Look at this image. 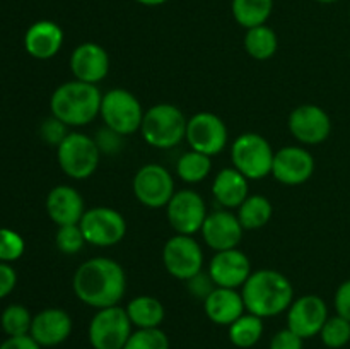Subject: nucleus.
<instances>
[{
  "label": "nucleus",
  "instance_id": "obj_13",
  "mask_svg": "<svg viewBox=\"0 0 350 349\" xmlns=\"http://www.w3.org/2000/svg\"><path fill=\"white\" fill-rule=\"evenodd\" d=\"M167 221L178 235L193 236L204 226L207 207L202 195L195 190H178L166 205Z\"/></svg>",
  "mask_w": 350,
  "mask_h": 349
},
{
  "label": "nucleus",
  "instance_id": "obj_15",
  "mask_svg": "<svg viewBox=\"0 0 350 349\" xmlns=\"http://www.w3.org/2000/svg\"><path fill=\"white\" fill-rule=\"evenodd\" d=\"M328 320V307L318 294H304L291 303L287 310V328L299 337L310 339L320 335L325 322Z\"/></svg>",
  "mask_w": 350,
  "mask_h": 349
},
{
  "label": "nucleus",
  "instance_id": "obj_29",
  "mask_svg": "<svg viewBox=\"0 0 350 349\" xmlns=\"http://www.w3.org/2000/svg\"><path fill=\"white\" fill-rule=\"evenodd\" d=\"M272 202L265 195H248L238 207V219L245 229H260L272 219Z\"/></svg>",
  "mask_w": 350,
  "mask_h": 349
},
{
  "label": "nucleus",
  "instance_id": "obj_20",
  "mask_svg": "<svg viewBox=\"0 0 350 349\" xmlns=\"http://www.w3.org/2000/svg\"><path fill=\"white\" fill-rule=\"evenodd\" d=\"M70 70L77 81L99 84L109 72V55L101 44L82 43L72 51Z\"/></svg>",
  "mask_w": 350,
  "mask_h": 349
},
{
  "label": "nucleus",
  "instance_id": "obj_39",
  "mask_svg": "<svg viewBox=\"0 0 350 349\" xmlns=\"http://www.w3.org/2000/svg\"><path fill=\"white\" fill-rule=\"evenodd\" d=\"M122 137L123 135H120V133L113 132V130H109L108 127H105L103 130H99L98 139H94V140H96V144H98V147L101 153L115 154L122 149Z\"/></svg>",
  "mask_w": 350,
  "mask_h": 349
},
{
  "label": "nucleus",
  "instance_id": "obj_19",
  "mask_svg": "<svg viewBox=\"0 0 350 349\" xmlns=\"http://www.w3.org/2000/svg\"><path fill=\"white\" fill-rule=\"evenodd\" d=\"M72 317L62 308H44L33 317L29 335L41 348H55L70 337Z\"/></svg>",
  "mask_w": 350,
  "mask_h": 349
},
{
  "label": "nucleus",
  "instance_id": "obj_30",
  "mask_svg": "<svg viewBox=\"0 0 350 349\" xmlns=\"http://www.w3.org/2000/svg\"><path fill=\"white\" fill-rule=\"evenodd\" d=\"M211 156L193 149L185 153L176 163V174L187 183H200L202 180H205L211 174Z\"/></svg>",
  "mask_w": 350,
  "mask_h": 349
},
{
  "label": "nucleus",
  "instance_id": "obj_44",
  "mask_svg": "<svg viewBox=\"0 0 350 349\" xmlns=\"http://www.w3.org/2000/svg\"><path fill=\"white\" fill-rule=\"evenodd\" d=\"M314 2H318V3H335V2H338V0H314Z\"/></svg>",
  "mask_w": 350,
  "mask_h": 349
},
{
  "label": "nucleus",
  "instance_id": "obj_35",
  "mask_svg": "<svg viewBox=\"0 0 350 349\" xmlns=\"http://www.w3.org/2000/svg\"><path fill=\"white\" fill-rule=\"evenodd\" d=\"M26 250L24 238L17 231L9 228H0V262H16Z\"/></svg>",
  "mask_w": 350,
  "mask_h": 349
},
{
  "label": "nucleus",
  "instance_id": "obj_12",
  "mask_svg": "<svg viewBox=\"0 0 350 349\" xmlns=\"http://www.w3.org/2000/svg\"><path fill=\"white\" fill-rule=\"evenodd\" d=\"M187 142L193 151L207 156L222 153L228 146L229 133L224 120L211 112L195 113L187 123Z\"/></svg>",
  "mask_w": 350,
  "mask_h": 349
},
{
  "label": "nucleus",
  "instance_id": "obj_6",
  "mask_svg": "<svg viewBox=\"0 0 350 349\" xmlns=\"http://www.w3.org/2000/svg\"><path fill=\"white\" fill-rule=\"evenodd\" d=\"M98 144L92 137L81 132H70L57 147V159L62 171L74 180H88L99 166Z\"/></svg>",
  "mask_w": 350,
  "mask_h": 349
},
{
  "label": "nucleus",
  "instance_id": "obj_14",
  "mask_svg": "<svg viewBox=\"0 0 350 349\" xmlns=\"http://www.w3.org/2000/svg\"><path fill=\"white\" fill-rule=\"evenodd\" d=\"M291 133L304 146L325 142L332 133L330 115L318 105H301L289 115Z\"/></svg>",
  "mask_w": 350,
  "mask_h": 349
},
{
  "label": "nucleus",
  "instance_id": "obj_28",
  "mask_svg": "<svg viewBox=\"0 0 350 349\" xmlns=\"http://www.w3.org/2000/svg\"><path fill=\"white\" fill-rule=\"evenodd\" d=\"M277 48H279V40H277L275 31L267 26V24L246 29L245 50L248 51L252 58H255V60H269L275 55Z\"/></svg>",
  "mask_w": 350,
  "mask_h": 349
},
{
  "label": "nucleus",
  "instance_id": "obj_40",
  "mask_svg": "<svg viewBox=\"0 0 350 349\" xmlns=\"http://www.w3.org/2000/svg\"><path fill=\"white\" fill-rule=\"evenodd\" d=\"M334 305H335V311H337V315L347 318L350 322V279L344 281V283L337 287V291H335Z\"/></svg>",
  "mask_w": 350,
  "mask_h": 349
},
{
  "label": "nucleus",
  "instance_id": "obj_32",
  "mask_svg": "<svg viewBox=\"0 0 350 349\" xmlns=\"http://www.w3.org/2000/svg\"><path fill=\"white\" fill-rule=\"evenodd\" d=\"M320 339L328 349L344 348L350 342V322L340 315L328 317L320 332Z\"/></svg>",
  "mask_w": 350,
  "mask_h": 349
},
{
  "label": "nucleus",
  "instance_id": "obj_41",
  "mask_svg": "<svg viewBox=\"0 0 350 349\" xmlns=\"http://www.w3.org/2000/svg\"><path fill=\"white\" fill-rule=\"evenodd\" d=\"M17 284V274L7 262H0V300L9 296Z\"/></svg>",
  "mask_w": 350,
  "mask_h": 349
},
{
  "label": "nucleus",
  "instance_id": "obj_37",
  "mask_svg": "<svg viewBox=\"0 0 350 349\" xmlns=\"http://www.w3.org/2000/svg\"><path fill=\"white\" fill-rule=\"evenodd\" d=\"M185 283H187L188 291H190L195 298H198V300L202 301H204L205 298H207L208 294L217 287L215 286L214 279L211 277V274H208V270L207 272L200 270V272L195 274L193 277H190V279L185 281Z\"/></svg>",
  "mask_w": 350,
  "mask_h": 349
},
{
  "label": "nucleus",
  "instance_id": "obj_21",
  "mask_svg": "<svg viewBox=\"0 0 350 349\" xmlns=\"http://www.w3.org/2000/svg\"><path fill=\"white\" fill-rule=\"evenodd\" d=\"M46 212L58 228L79 224L85 212L84 197L70 185H57L46 195Z\"/></svg>",
  "mask_w": 350,
  "mask_h": 349
},
{
  "label": "nucleus",
  "instance_id": "obj_1",
  "mask_svg": "<svg viewBox=\"0 0 350 349\" xmlns=\"http://www.w3.org/2000/svg\"><path fill=\"white\" fill-rule=\"evenodd\" d=\"M72 287L77 300L88 307L96 310L116 307L126 291L125 270L116 260L96 257L77 267Z\"/></svg>",
  "mask_w": 350,
  "mask_h": 349
},
{
  "label": "nucleus",
  "instance_id": "obj_9",
  "mask_svg": "<svg viewBox=\"0 0 350 349\" xmlns=\"http://www.w3.org/2000/svg\"><path fill=\"white\" fill-rule=\"evenodd\" d=\"M79 226L85 243L94 246H115L126 235V221L122 212L105 205L85 211Z\"/></svg>",
  "mask_w": 350,
  "mask_h": 349
},
{
  "label": "nucleus",
  "instance_id": "obj_42",
  "mask_svg": "<svg viewBox=\"0 0 350 349\" xmlns=\"http://www.w3.org/2000/svg\"><path fill=\"white\" fill-rule=\"evenodd\" d=\"M0 349H41V346L27 335H17V337H9L0 344Z\"/></svg>",
  "mask_w": 350,
  "mask_h": 349
},
{
  "label": "nucleus",
  "instance_id": "obj_38",
  "mask_svg": "<svg viewBox=\"0 0 350 349\" xmlns=\"http://www.w3.org/2000/svg\"><path fill=\"white\" fill-rule=\"evenodd\" d=\"M304 339L299 337L296 332H293L291 328H282V331L277 332L275 335L270 341L269 349H303Z\"/></svg>",
  "mask_w": 350,
  "mask_h": 349
},
{
  "label": "nucleus",
  "instance_id": "obj_4",
  "mask_svg": "<svg viewBox=\"0 0 350 349\" xmlns=\"http://www.w3.org/2000/svg\"><path fill=\"white\" fill-rule=\"evenodd\" d=\"M188 118L178 106L159 103L146 112L140 125L144 140L157 149H171L187 135Z\"/></svg>",
  "mask_w": 350,
  "mask_h": 349
},
{
  "label": "nucleus",
  "instance_id": "obj_17",
  "mask_svg": "<svg viewBox=\"0 0 350 349\" xmlns=\"http://www.w3.org/2000/svg\"><path fill=\"white\" fill-rule=\"evenodd\" d=\"M208 274L215 286L238 289L252 276V262L245 252L238 248L215 252L208 263Z\"/></svg>",
  "mask_w": 350,
  "mask_h": 349
},
{
  "label": "nucleus",
  "instance_id": "obj_10",
  "mask_svg": "<svg viewBox=\"0 0 350 349\" xmlns=\"http://www.w3.org/2000/svg\"><path fill=\"white\" fill-rule=\"evenodd\" d=\"M164 269L180 281H188L204 270V250L190 235H174L164 243Z\"/></svg>",
  "mask_w": 350,
  "mask_h": 349
},
{
  "label": "nucleus",
  "instance_id": "obj_24",
  "mask_svg": "<svg viewBox=\"0 0 350 349\" xmlns=\"http://www.w3.org/2000/svg\"><path fill=\"white\" fill-rule=\"evenodd\" d=\"M215 201L226 209H236L248 198V178L234 166L219 171L212 183Z\"/></svg>",
  "mask_w": 350,
  "mask_h": 349
},
{
  "label": "nucleus",
  "instance_id": "obj_7",
  "mask_svg": "<svg viewBox=\"0 0 350 349\" xmlns=\"http://www.w3.org/2000/svg\"><path fill=\"white\" fill-rule=\"evenodd\" d=\"M99 115L109 130L126 137L140 130L146 112L133 92L115 88L103 94Z\"/></svg>",
  "mask_w": 350,
  "mask_h": 349
},
{
  "label": "nucleus",
  "instance_id": "obj_11",
  "mask_svg": "<svg viewBox=\"0 0 350 349\" xmlns=\"http://www.w3.org/2000/svg\"><path fill=\"white\" fill-rule=\"evenodd\" d=\"M133 194L146 207H166L174 195L173 174L161 164H144L133 177Z\"/></svg>",
  "mask_w": 350,
  "mask_h": 349
},
{
  "label": "nucleus",
  "instance_id": "obj_43",
  "mask_svg": "<svg viewBox=\"0 0 350 349\" xmlns=\"http://www.w3.org/2000/svg\"><path fill=\"white\" fill-rule=\"evenodd\" d=\"M139 3H142V5H147V7H157V5H163V3H166L167 0H137Z\"/></svg>",
  "mask_w": 350,
  "mask_h": 349
},
{
  "label": "nucleus",
  "instance_id": "obj_16",
  "mask_svg": "<svg viewBox=\"0 0 350 349\" xmlns=\"http://www.w3.org/2000/svg\"><path fill=\"white\" fill-rule=\"evenodd\" d=\"M313 173L314 157L304 147H282L273 156L272 174L279 183L296 187V185L306 183L313 177Z\"/></svg>",
  "mask_w": 350,
  "mask_h": 349
},
{
  "label": "nucleus",
  "instance_id": "obj_26",
  "mask_svg": "<svg viewBox=\"0 0 350 349\" xmlns=\"http://www.w3.org/2000/svg\"><path fill=\"white\" fill-rule=\"evenodd\" d=\"M232 16L241 27L262 26L273 10V0H232Z\"/></svg>",
  "mask_w": 350,
  "mask_h": 349
},
{
  "label": "nucleus",
  "instance_id": "obj_22",
  "mask_svg": "<svg viewBox=\"0 0 350 349\" xmlns=\"http://www.w3.org/2000/svg\"><path fill=\"white\" fill-rule=\"evenodd\" d=\"M64 44V31L53 21H38L24 34V48L38 60H50Z\"/></svg>",
  "mask_w": 350,
  "mask_h": 349
},
{
  "label": "nucleus",
  "instance_id": "obj_31",
  "mask_svg": "<svg viewBox=\"0 0 350 349\" xmlns=\"http://www.w3.org/2000/svg\"><path fill=\"white\" fill-rule=\"evenodd\" d=\"M31 324L33 315L23 305H9L0 317V325L9 337L27 335L31 332Z\"/></svg>",
  "mask_w": 350,
  "mask_h": 349
},
{
  "label": "nucleus",
  "instance_id": "obj_27",
  "mask_svg": "<svg viewBox=\"0 0 350 349\" xmlns=\"http://www.w3.org/2000/svg\"><path fill=\"white\" fill-rule=\"evenodd\" d=\"M263 335V318L253 313H243L229 325V341L239 349H250L258 344Z\"/></svg>",
  "mask_w": 350,
  "mask_h": 349
},
{
  "label": "nucleus",
  "instance_id": "obj_33",
  "mask_svg": "<svg viewBox=\"0 0 350 349\" xmlns=\"http://www.w3.org/2000/svg\"><path fill=\"white\" fill-rule=\"evenodd\" d=\"M123 349H170V339L159 327L135 328Z\"/></svg>",
  "mask_w": 350,
  "mask_h": 349
},
{
  "label": "nucleus",
  "instance_id": "obj_5",
  "mask_svg": "<svg viewBox=\"0 0 350 349\" xmlns=\"http://www.w3.org/2000/svg\"><path fill=\"white\" fill-rule=\"evenodd\" d=\"M273 156L269 140L255 132H245L231 146V159L236 170L248 180H263L272 174Z\"/></svg>",
  "mask_w": 350,
  "mask_h": 349
},
{
  "label": "nucleus",
  "instance_id": "obj_45",
  "mask_svg": "<svg viewBox=\"0 0 350 349\" xmlns=\"http://www.w3.org/2000/svg\"><path fill=\"white\" fill-rule=\"evenodd\" d=\"M349 19H350V12H349Z\"/></svg>",
  "mask_w": 350,
  "mask_h": 349
},
{
  "label": "nucleus",
  "instance_id": "obj_23",
  "mask_svg": "<svg viewBox=\"0 0 350 349\" xmlns=\"http://www.w3.org/2000/svg\"><path fill=\"white\" fill-rule=\"evenodd\" d=\"M204 310L208 320L215 325H231L245 313L241 293L231 287H215L204 300Z\"/></svg>",
  "mask_w": 350,
  "mask_h": 349
},
{
  "label": "nucleus",
  "instance_id": "obj_8",
  "mask_svg": "<svg viewBox=\"0 0 350 349\" xmlns=\"http://www.w3.org/2000/svg\"><path fill=\"white\" fill-rule=\"evenodd\" d=\"M132 332L133 325L129 313L116 305L96 311L89 322L88 339L92 349H123Z\"/></svg>",
  "mask_w": 350,
  "mask_h": 349
},
{
  "label": "nucleus",
  "instance_id": "obj_36",
  "mask_svg": "<svg viewBox=\"0 0 350 349\" xmlns=\"http://www.w3.org/2000/svg\"><path fill=\"white\" fill-rule=\"evenodd\" d=\"M70 132H67V125L64 122L57 118V116L51 115L50 118L44 120L40 125V137L50 146L58 147L62 142H64L65 137Z\"/></svg>",
  "mask_w": 350,
  "mask_h": 349
},
{
  "label": "nucleus",
  "instance_id": "obj_34",
  "mask_svg": "<svg viewBox=\"0 0 350 349\" xmlns=\"http://www.w3.org/2000/svg\"><path fill=\"white\" fill-rule=\"evenodd\" d=\"M55 245L65 255H75L81 252L85 245V238L79 224L60 226L55 235Z\"/></svg>",
  "mask_w": 350,
  "mask_h": 349
},
{
  "label": "nucleus",
  "instance_id": "obj_3",
  "mask_svg": "<svg viewBox=\"0 0 350 349\" xmlns=\"http://www.w3.org/2000/svg\"><path fill=\"white\" fill-rule=\"evenodd\" d=\"M101 99L103 94L98 84H89L77 79L64 82L51 94V115L67 127H84L99 115Z\"/></svg>",
  "mask_w": 350,
  "mask_h": 349
},
{
  "label": "nucleus",
  "instance_id": "obj_25",
  "mask_svg": "<svg viewBox=\"0 0 350 349\" xmlns=\"http://www.w3.org/2000/svg\"><path fill=\"white\" fill-rule=\"evenodd\" d=\"M126 313L135 328H157L164 322V305L154 296H137L126 305Z\"/></svg>",
  "mask_w": 350,
  "mask_h": 349
},
{
  "label": "nucleus",
  "instance_id": "obj_2",
  "mask_svg": "<svg viewBox=\"0 0 350 349\" xmlns=\"http://www.w3.org/2000/svg\"><path fill=\"white\" fill-rule=\"evenodd\" d=\"M245 308L260 318L277 317L289 310L294 301V287L282 272L260 269L252 272L241 291Z\"/></svg>",
  "mask_w": 350,
  "mask_h": 349
},
{
  "label": "nucleus",
  "instance_id": "obj_18",
  "mask_svg": "<svg viewBox=\"0 0 350 349\" xmlns=\"http://www.w3.org/2000/svg\"><path fill=\"white\" fill-rule=\"evenodd\" d=\"M200 231L207 246H211L215 252H224V250L238 248L245 228L239 222L238 216L232 212L215 211L207 214Z\"/></svg>",
  "mask_w": 350,
  "mask_h": 349
}]
</instances>
